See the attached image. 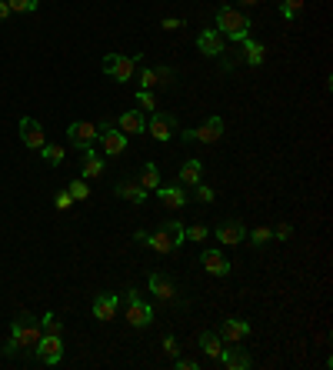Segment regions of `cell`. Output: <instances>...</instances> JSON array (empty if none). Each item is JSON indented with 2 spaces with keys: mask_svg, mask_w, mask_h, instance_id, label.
Segmentation results:
<instances>
[{
  "mask_svg": "<svg viewBox=\"0 0 333 370\" xmlns=\"http://www.w3.org/2000/svg\"><path fill=\"white\" fill-rule=\"evenodd\" d=\"M44 337V330H40V317H34V314H27L21 310L14 323H10V337H7V344H3V354L7 357H14V354H34V347L37 341Z\"/></svg>",
  "mask_w": 333,
  "mask_h": 370,
  "instance_id": "cell-1",
  "label": "cell"
},
{
  "mask_svg": "<svg viewBox=\"0 0 333 370\" xmlns=\"http://www.w3.org/2000/svg\"><path fill=\"white\" fill-rule=\"evenodd\" d=\"M133 241H137V244H147L154 254H160V257H167V254H174L180 244H187V230H183V223L180 221H167V223H160L154 234L137 230Z\"/></svg>",
  "mask_w": 333,
  "mask_h": 370,
  "instance_id": "cell-2",
  "label": "cell"
},
{
  "mask_svg": "<svg viewBox=\"0 0 333 370\" xmlns=\"http://www.w3.org/2000/svg\"><path fill=\"white\" fill-rule=\"evenodd\" d=\"M250 17L247 14H240L237 7H220L217 10V30L224 34V40H233V44H240V40H247L250 37Z\"/></svg>",
  "mask_w": 333,
  "mask_h": 370,
  "instance_id": "cell-3",
  "label": "cell"
},
{
  "mask_svg": "<svg viewBox=\"0 0 333 370\" xmlns=\"http://www.w3.org/2000/svg\"><path fill=\"white\" fill-rule=\"evenodd\" d=\"M144 57L140 53H107L103 57V74L110 77V80H117V84H127V80H133L137 77V64H140Z\"/></svg>",
  "mask_w": 333,
  "mask_h": 370,
  "instance_id": "cell-4",
  "label": "cell"
},
{
  "mask_svg": "<svg viewBox=\"0 0 333 370\" xmlns=\"http://www.w3.org/2000/svg\"><path fill=\"white\" fill-rule=\"evenodd\" d=\"M220 137H224V117H207L194 130H180V140L183 144H217Z\"/></svg>",
  "mask_w": 333,
  "mask_h": 370,
  "instance_id": "cell-5",
  "label": "cell"
},
{
  "mask_svg": "<svg viewBox=\"0 0 333 370\" xmlns=\"http://www.w3.org/2000/svg\"><path fill=\"white\" fill-rule=\"evenodd\" d=\"M150 321H154V307L140 297V291H127V323L144 330V327H150Z\"/></svg>",
  "mask_w": 333,
  "mask_h": 370,
  "instance_id": "cell-6",
  "label": "cell"
},
{
  "mask_svg": "<svg viewBox=\"0 0 333 370\" xmlns=\"http://www.w3.org/2000/svg\"><path fill=\"white\" fill-rule=\"evenodd\" d=\"M97 137H101V127H97V123H90V121H70L67 123V140H70L77 150L94 147Z\"/></svg>",
  "mask_w": 333,
  "mask_h": 370,
  "instance_id": "cell-7",
  "label": "cell"
},
{
  "mask_svg": "<svg viewBox=\"0 0 333 370\" xmlns=\"http://www.w3.org/2000/svg\"><path fill=\"white\" fill-rule=\"evenodd\" d=\"M34 357H37L40 364H47V367L60 364V360H64V337H60V334H44V337L37 341V347H34Z\"/></svg>",
  "mask_w": 333,
  "mask_h": 370,
  "instance_id": "cell-8",
  "label": "cell"
},
{
  "mask_svg": "<svg viewBox=\"0 0 333 370\" xmlns=\"http://www.w3.org/2000/svg\"><path fill=\"white\" fill-rule=\"evenodd\" d=\"M97 140H101V147L107 157H120V153L127 150V134H124L120 127H114L110 121L101 123V137H97Z\"/></svg>",
  "mask_w": 333,
  "mask_h": 370,
  "instance_id": "cell-9",
  "label": "cell"
},
{
  "mask_svg": "<svg viewBox=\"0 0 333 370\" xmlns=\"http://www.w3.org/2000/svg\"><path fill=\"white\" fill-rule=\"evenodd\" d=\"M147 134H154V140L167 144V140L177 134V117H174V114H167V110H154V114H150V121H147Z\"/></svg>",
  "mask_w": 333,
  "mask_h": 370,
  "instance_id": "cell-10",
  "label": "cell"
},
{
  "mask_svg": "<svg viewBox=\"0 0 333 370\" xmlns=\"http://www.w3.org/2000/svg\"><path fill=\"white\" fill-rule=\"evenodd\" d=\"M137 80H140V90H154V87H170L177 74L170 67H140Z\"/></svg>",
  "mask_w": 333,
  "mask_h": 370,
  "instance_id": "cell-11",
  "label": "cell"
},
{
  "mask_svg": "<svg viewBox=\"0 0 333 370\" xmlns=\"http://www.w3.org/2000/svg\"><path fill=\"white\" fill-rule=\"evenodd\" d=\"M213 237L220 241V247H237L247 241V227L237 221V217H230V221H220L213 227Z\"/></svg>",
  "mask_w": 333,
  "mask_h": 370,
  "instance_id": "cell-12",
  "label": "cell"
},
{
  "mask_svg": "<svg viewBox=\"0 0 333 370\" xmlns=\"http://www.w3.org/2000/svg\"><path fill=\"white\" fill-rule=\"evenodd\" d=\"M200 264H204V271L210 277H227L233 271V264L227 260V254L224 250H217V247H204L200 250Z\"/></svg>",
  "mask_w": 333,
  "mask_h": 370,
  "instance_id": "cell-13",
  "label": "cell"
},
{
  "mask_svg": "<svg viewBox=\"0 0 333 370\" xmlns=\"http://www.w3.org/2000/svg\"><path fill=\"white\" fill-rule=\"evenodd\" d=\"M147 287H150V294H154L157 300H163V304H180L177 284H174L167 273H150V277H147Z\"/></svg>",
  "mask_w": 333,
  "mask_h": 370,
  "instance_id": "cell-14",
  "label": "cell"
},
{
  "mask_svg": "<svg viewBox=\"0 0 333 370\" xmlns=\"http://www.w3.org/2000/svg\"><path fill=\"white\" fill-rule=\"evenodd\" d=\"M117 310H120V294H97L94 304H90L94 321H101V323L117 321Z\"/></svg>",
  "mask_w": 333,
  "mask_h": 370,
  "instance_id": "cell-15",
  "label": "cell"
},
{
  "mask_svg": "<svg viewBox=\"0 0 333 370\" xmlns=\"http://www.w3.org/2000/svg\"><path fill=\"white\" fill-rule=\"evenodd\" d=\"M217 364L227 370H247L250 364H254V357L243 350V347L237 344H224V350H220V357H217Z\"/></svg>",
  "mask_w": 333,
  "mask_h": 370,
  "instance_id": "cell-16",
  "label": "cell"
},
{
  "mask_svg": "<svg viewBox=\"0 0 333 370\" xmlns=\"http://www.w3.org/2000/svg\"><path fill=\"white\" fill-rule=\"evenodd\" d=\"M157 197H160V204H163L167 210H183V207H187V200H190V194L183 190V184H180V180H174V184H167V187L160 184V187H157Z\"/></svg>",
  "mask_w": 333,
  "mask_h": 370,
  "instance_id": "cell-17",
  "label": "cell"
},
{
  "mask_svg": "<svg viewBox=\"0 0 333 370\" xmlns=\"http://www.w3.org/2000/svg\"><path fill=\"white\" fill-rule=\"evenodd\" d=\"M250 330H254L250 321L230 317V321L220 323V330H217V334H220V341H224V344H240V341H247V337H250Z\"/></svg>",
  "mask_w": 333,
  "mask_h": 370,
  "instance_id": "cell-18",
  "label": "cell"
},
{
  "mask_svg": "<svg viewBox=\"0 0 333 370\" xmlns=\"http://www.w3.org/2000/svg\"><path fill=\"white\" fill-rule=\"evenodd\" d=\"M21 140H24V147L40 150L47 144V134H44V127L34 121V117H21Z\"/></svg>",
  "mask_w": 333,
  "mask_h": 370,
  "instance_id": "cell-19",
  "label": "cell"
},
{
  "mask_svg": "<svg viewBox=\"0 0 333 370\" xmlns=\"http://www.w3.org/2000/svg\"><path fill=\"white\" fill-rule=\"evenodd\" d=\"M197 50L207 53V57H224L227 40H224V34H220V30H204V34L197 37Z\"/></svg>",
  "mask_w": 333,
  "mask_h": 370,
  "instance_id": "cell-20",
  "label": "cell"
},
{
  "mask_svg": "<svg viewBox=\"0 0 333 370\" xmlns=\"http://www.w3.org/2000/svg\"><path fill=\"white\" fill-rule=\"evenodd\" d=\"M114 194H117L120 200H127V204H137V207L147 200V190H144L137 180H120V184L114 187Z\"/></svg>",
  "mask_w": 333,
  "mask_h": 370,
  "instance_id": "cell-21",
  "label": "cell"
},
{
  "mask_svg": "<svg viewBox=\"0 0 333 370\" xmlns=\"http://www.w3.org/2000/svg\"><path fill=\"white\" fill-rule=\"evenodd\" d=\"M183 187H197L200 180H204V160H197V157H190L183 167H180V177H177Z\"/></svg>",
  "mask_w": 333,
  "mask_h": 370,
  "instance_id": "cell-22",
  "label": "cell"
},
{
  "mask_svg": "<svg viewBox=\"0 0 333 370\" xmlns=\"http://www.w3.org/2000/svg\"><path fill=\"white\" fill-rule=\"evenodd\" d=\"M240 47H243L240 60H243V64H250V67H260V64L267 60V47H263L260 40H250V37H247V40H240Z\"/></svg>",
  "mask_w": 333,
  "mask_h": 370,
  "instance_id": "cell-23",
  "label": "cell"
},
{
  "mask_svg": "<svg viewBox=\"0 0 333 370\" xmlns=\"http://www.w3.org/2000/svg\"><path fill=\"white\" fill-rule=\"evenodd\" d=\"M117 127H120L124 134H144V130H147V117H144L140 110H127V114L117 117Z\"/></svg>",
  "mask_w": 333,
  "mask_h": 370,
  "instance_id": "cell-24",
  "label": "cell"
},
{
  "mask_svg": "<svg viewBox=\"0 0 333 370\" xmlns=\"http://www.w3.org/2000/svg\"><path fill=\"white\" fill-rule=\"evenodd\" d=\"M80 171H83V180H94V177H101V173H103V160H101V153H97L94 147H87V150H83Z\"/></svg>",
  "mask_w": 333,
  "mask_h": 370,
  "instance_id": "cell-25",
  "label": "cell"
},
{
  "mask_svg": "<svg viewBox=\"0 0 333 370\" xmlns=\"http://www.w3.org/2000/svg\"><path fill=\"white\" fill-rule=\"evenodd\" d=\"M197 344H200V350L207 354V360H217V357H220V350H224V341H220V334H217V330H204V334L197 337Z\"/></svg>",
  "mask_w": 333,
  "mask_h": 370,
  "instance_id": "cell-26",
  "label": "cell"
},
{
  "mask_svg": "<svg viewBox=\"0 0 333 370\" xmlns=\"http://www.w3.org/2000/svg\"><path fill=\"white\" fill-rule=\"evenodd\" d=\"M137 184H140L147 194L157 190V187H160V171H157L154 164H144V167H140V177H137Z\"/></svg>",
  "mask_w": 333,
  "mask_h": 370,
  "instance_id": "cell-27",
  "label": "cell"
},
{
  "mask_svg": "<svg viewBox=\"0 0 333 370\" xmlns=\"http://www.w3.org/2000/svg\"><path fill=\"white\" fill-rule=\"evenodd\" d=\"M40 157H44L51 167H60V164H64V157H67V150L60 147V144H51V140H47V144L40 147Z\"/></svg>",
  "mask_w": 333,
  "mask_h": 370,
  "instance_id": "cell-28",
  "label": "cell"
},
{
  "mask_svg": "<svg viewBox=\"0 0 333 370\" xmlns=\"http://www.w3.org/2000/svg\"><path fill=\"white\" fill-rule=\"evenodd\" d=\"M304 14V0H283L280 3V17L283 21H297Z\"/></svg>",
  "mask_w": 333,
  "mask_h": 370,
  "instance_id": "cell-29",
  "label": "cell"
},
{
  "mask_svg": "<svg viewBox=\"0 0 333 370\" xmlns=\"http://www.w3.org/2000/svg\"><path fill=\"white\" fill-rule=\"evenodd\" d=\"M183 230H187V241H194V244H207V237H210L207 223H190V227H183Z\"/></svg>",
  "mask_w": 333,
  "mask_h": 370,
  "instance_id": "cell-30",
  "label": "cell"
},
{
  "mask_svg": "<svg viewBox=\"0 0 333 370\" xmlns=\"http://www.w3.org/2000/svg\"><path fill=\"white\" fill-rule=\"evenodd\" d=\"M40 330H44V334H60V337H64V323L57 321V314H44V317H40Z\"/></svg>",
  "mask_w": 333,
  "mask_h": 370,
  "instance_id": "cell-31",
  "label": "cell"
},
{
  "mask_svg": "<svg viewBox=\"0 0 333 370\" xmlns=\"http://www.w3.org/2000/svg\"><path fill=\"white\" fill-rule=\"evenodd\" d=\"M10 3V14H34L40 7V0H7Z\"/></svg>",
  "mask_w": 333,
  "mask_h": 370,
  "instance_id": "cell-32",
  "label": "cell"
},
{
  "mask_svg": "<svg viewBox=\"0 0 333 370\" xmlns=\"http://www.w3.org/2000/svg\"><path fill=\"white\" fill-rule=\"evenodd\" d=\"M67 190H70V197H74V200H87V197H90V187H87V180H83V177H80V180H70V184H67Z\"/></svg>",
  "mask_w": 333,
  "mask_h": 370,
  "instance_id": "cell-33",
  "label": "cell"
},
{
  "mask_svg": "<svg viewBox=\"0 0 333 370\" xmlns=\"http://www.w3.org/2000/svg\"><path fill=\"white\" fill-rule=\"evenodd\" d=\"M270 241H274V237H270V227H254V230H250V244H254L256 250L263 244H270Z\"/></svg>",
  "mask_w": 333,
  "mask_h": 370,
  "instance_id": "cell-34",
  "label": "cell"
},
{
  "mask_svg": "<svg viewBox=\"0 0 333 370\" xmlns=\"http://www.w3.org/2000/svg\"><path fill=\"white\" fill-rule=\"evenodd\" d=\"M137 103H140L144 110H150V114H154V110H157V97H154V90H137Z\"/></svg>",
  "mask_w": 333,
  "mask_h": 370,
  "instance_id": "cell-35",
  "label": "cell"
},
{
  "mask_svg": "<svg viewBox=\"0 0 333 370\" xmlns=\"http://www.w3.org/2000/svg\"><path fill=\"white\" fill-rule=\"evenodd\" d=\"M194 197L200 200V204H213V200H217V194H213V187H207L204 180H200V184H197V190H194Z\"/></svg>",
  "mask_w": 333,
  "mask_h": 370,
  "instance_id": "cell-36",
  "label": "cell"
},
{
  "mask_svg": "<svg viewBox=\"0 0 333 370\" xmlns=\"http://www.w3.org/2000/svg\"><path fill=\"white\" fill-rule=\"evenodd\" d=\"M53 207H57V210H70V207H74L70 190H60V194H53Z\"/></svg>",
  "mask_w": 333,
  "mask_h": 370,
  "instance_id": "cell-37",
  "label": "cell"
},
{
  "mask_svg": "<svg viewBox=\"0 0 333 370\" xmlns=\"http://www.w3.org/2000/svg\"><path fill=\"white\" fill-rule=\"evenodd\" d=\"M270 237H274V241H290V237H293V227H290V223H277V227L270 230Z\"/></svg>",
  "mask_w": 333,
  "mask_h": 370,
  "instance_id": "cell-38",
  "label": "cell"
},
{
  "mask_svg": "<svg viewBox=\"0 0 333 370\" xmlns=\"http://www.w3.org/2000/svg\"><path fill=\"white\" fill-rule=\"evenodd\" d=\"M174 360H177V370H197L200 367V360H190V357H174Z\"/></svg>",
  "mask_w": 333,
  "mask_h": 370,
  "instance_id": "cell-39",
  "label": "cell"
},
{
  "mask_svg": "<svg viewBox=\"0 0 333 370\" xmlns=\"http://www.w3.org/2000/svg\"><path fill=\"white\" fill-rule=\"evenodd\" d=\"M163 350H167L170 357H177V354H180V347H177V337H174V334H167V337H163Z\"/></svg>",
  "mask_w": 333,
  "mask_h": 370,
  "instance_id": "cell-40",
  "label": "cell"
},
{
  "mask_svg": "<svg viewBox=\"0 0 333 370\" xmlns=\"http://www.w3.org/2000/svg\"><path fill=\"white\" fill-rule=\"evenodd\" d=\"M163 30H180V27H183V21H180V17H167V21H163Z\"/></svg>",
  "mask_w": 333,
  "mask_h": 370,
  "instance_id": "cell-41",
  "label": "cell"
},
{
  "mask_svg": "<svg viewBox=\"0 0 333 370\" xmlns=\"http://www.w3.org/2000/svg\"><path fill=\"white\" fill-rule=\"evenodd\" d=\"M7 17H10V3H7V0H0V24H3Z\"/></svg>",
  "mask_w": 333,
  "mask_h": 370,
  "instance_id": "cell-42",
  "label": "cell"
},
{
  "mask_svg": "<svg viewBox=\"0 0 333 370\" xmlns=\"http://www.w3.org/2000/svg\"><path fill=\"white\" fill-rule=\"evenodd\" d=\"M237 3H240V7H256L260 0H237Z\"/></svg>",
  "mask_w": 333,
  "mask_h": 370,
  "instance_id": "cell-43",
  "label": "cell"
}]
</instances>
